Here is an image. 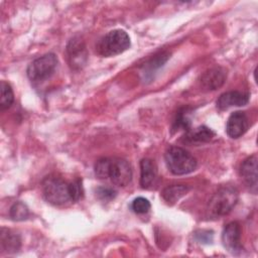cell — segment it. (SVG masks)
<instances>
[{
	"label": "cell",
	"mask_w": 258,
	"mask_h": 258,
	"mask_svg": "<svg viewBox=\"0 0 258 258\" xmlns=\"http://www.w3.org/2000/svg\"><path fill=\"white\" fill-rule=\"evenodd\" d=\"M96 196L105 202H109L116 197V190L109 186H100L96 189Z\"/></svg>",
	"instance_id": "21"
},
{
	"label": "cell",
	"mask_w": 258,
	"mask_h": 258,
	"mask_svg": "<svg viewBox=\"0 0 258 258\" xmlns=\"http://www.w3.org/2000/svg\"><path fill=\"white\" fill-rule=\"evenodd\" d=\"M249 127L247 115L242 111H236L230 115L226 124V132L231 138H239L246 133Z\"/></svg>",
	"instance_id": "9"
},
{
	"label": "cell",
	"mask_w": 258,
	"mask_h": 258,
	"mask_svg": "<svg viewBox=\"0 0 258 258\" xmlns=\"http://www.w3.org/2000/svg\"><path fill=\"white\" fill-rule=\"evenodd\" d=\"M21 239L20 236L6 228H1L0 232V249L4 253H15L20 249Z\"/></svg>",
	"instance_id": "13"
},
{
	"label": "cell",
	"mask_w": 258,
	"mask_h": 258,
	"mask_svg": "<svg viewBox=\"0 0 258 258\" xmlns=\"http://www.w3.org/2000/svg\"><path fill=\"white\" fill-rule=\"evenodd\" d=\"M71 189H72L73 201L74 202L79 201L83 196V187H82L81 181L78 179V180L71 182Z\"/></svg>",
	"instance_id": "23"
},
{
	"label": "cell",
	"mask_w": 258,
	"mask_h": 258,
	"mask_svg": "<svg viewBox=\"0 0 258 258\" xmlns=\"http://www.w3.org/2000/svg\"><path fill=\"white\" fill-rule=\"evenodd\" d=\"M238 197V190L234 186H222L210 199L207 208L208 213L214 218L228 215L236 206Z\"/></svg>",
	"instance_id": "2"
},
{
	"label": "cell",
	"mask_w": 258,
	"mask_h": 258,
	"mask_svg": "<svg viewBox=\"0 0 258 258\" xmlns=\"http://www.w3.org/2000/svg\"><path fill=\"white\" fill-rule=\"evenodd\" d=\"M249 102V94L241 91H230L223 93L217 100V107L220 110H227L230 107L245 106Z\"/></svg>",
	"instance_id": "11"
},
{
	"label": "cell",
	"mask_w": 258,
	"mask_h": 258,
	"mask_svg": "<svg viewBox=\"0 0 258 258\" xmlns=\"http://www.w3.org/2000/svg\"><path fill=\"white\" fill-rule=\"evenodd\" d=\"M67 53L69 63L73 69L79 70L86 64L88 56L87 49L84 41L80 38H74L69 42L67 46Z\"/></svg>",
	"instance_id": "8"
},
{
	"label": "cell",
	"mask_w": 258,
	"mask_h": 258,
	"mask_svg": "<svg viewBox=\"0 0 258 258\" xmlns=\"http://www.w3.org/2000/svg\"><path fill=\"white\" fill-rule=\"evenodd\" d=\"M0 91H1L0 109L5 110L10 108V106L13 104V101H14V95H13L11 86L7 82L2 81L0 84Z\"/></svg>",
	"instance_id": "17"
},
{
	"label": "cell",
	"mask_w": 258,
	"mask_h": 258,
	"mask_svg": "<svg viewBox=\"0 0 258 258\" xmlns=\"http://www.w3.org/2000/svg\"><path fill=\"white\" fill-rule=\"evenodd\" d=\"M157 177V167L149 158H143L140 161V185L143 188L152 186Z\"/></svg>",
	"instance_id": "14"
},
{
	"label": "cell",
	"mask_w": 258,
	"mask_h": 258,
	"mask_svg": "<svg viewBox=\"0 0 258 258\" xmlns=\"http://www.w3.org/2000/svg\"><path fill=\"white\" fill-rule=\"evenodd\" d=\"M257 155L253 154L246 158L240 166V175L246 185L254 194L257 191Z\"/></svg>",
	"instance_id": "10"
},
{
	"label": "cell",
	"mask_w": 258,
	"mask_h": 258,
	"mask_svg": "<svg viewBox=\"0 0 258 258\" xmlns=\"http://www.w3.org/2000/svg\"><path fill=\"white\" fill-rule=\"evenodd\" d=\"M189 125L190 121L187 118L186 114H184V112H179L174 121V128H182L185 130L189 128Z\"/></svg>",
	"instance_id": "22"
},
{
	"label": "cell",
	"mask_w": 258,
	"mask_h": 258,
	"mask_svg": "<svg viewBox=\"0 0 258 258\" xmlns=\"http://www.w3.org/2000/svg\"><path fill=\"white\" fill-rule=\"evenodd\" d=\"M9 215H10V218L14 221H23L28 218L29 211L23 203L17 202L13 204V206L10 208Z\"/></svg>",
	"instance_id": "18"
},
{
	"label": "cell",
	"mask_w": 258,
	"mask_h": 258,
	"mask_svg": "<svg viewBox=\"0 0 258 258\" xmlns=\"http://www.w3.org/2000/svg\"><path fill=\"white\" fill-rule=\"evenodd\" d=\"M227 74L222 68H212L201 76V85L207 90H217L226 81Z\"/></svg>",
	"instance_id": "12"
},
{
	"label": "cell",
	"mask_w": 258,
	"mask_h": 258,
	"mask_svg": "<svg viewBox=\"0 0 258 258\" xmlns=\"http://www.w3.org/2000/svg\"><path fill=\"white\" fill-rule=\"evenodd\" d=\"M131 210L136 214H145L150 210V203L147 199L138 197L134 199L131 203Z\"/></svg>",
	"instance_id": "20"
},
{
	"label": "cell",
	"mask_w": 258,
	"mask_h": 258,
	"mask_svg": "<svg viewBox=\"0 0 258 258\" xmlns=\"http://www.w3.org/2000/svg\"><path fill=\"white\" fill-rule=\"evenodd\" d=\"M166 165L175 175H183L192 172L198 165L197 159L185 149L177 146L168 148L164 154Z\"/></svg>",
	"instance_id": "4"
},
{
	"label": "cell",
	"mask_w": 258,
	"mask_h": 258,
	"mask_svg": "<svg viewBox=\"0 0 258 258\" xmlns=\"http://www.w3.org/2000/svg\"><path fill=\"white\" fill-rule=\"evenodd\" d=\"M111 158L103 157L97 160L95 163V174L99 179H108L109 178V169H110Z\"/></svg>",
	"instance_id": "19"
},
{
	"label": "cell",
	"mask_w": 258,
	"mask_h": 258,
	"mask_svg": "<svg viewBox=\"0 0 258 258\" xmlns=\"http://www.w3.org/2000/svg\"><path fill=\"white\" fill-rule=\"evenodd\" d=\"M57 66V58L53 53H46L34 59L27 68V77L32 82H42L48 79Z\"/></svg>",
	"instance_id": "5"
},
{
	"label": "cell",
	"mask_w": 258,
	"mask_h": 258,
	"mask_svg": "<svg viewBox=\"0 0 258 258\" xmlns=\"http://www.w3.org/2000/svg\"><path fill=\"white\" fill-rule=\"evenodd\" d=\"M44 199L53 206H63L73 201L71 182L54 175L46 176L41 183Z\"/></svg>",
	"instance_id": "1"
},
{
	"label": "cell",
	"mask_w": 258,
	"mask_h": 258,
	"mask_svg": "<svg viewBox=\"0 0 258 258\" xmlns=\"http://www.w3.org/2000/svg\"><path fill=\"white\" fill-rule=\"evenodd\" d=\"M188 189V186L184 184H171L162 190L161 197L168 205H173L185 196Z\"/></svg>",
	"instance_id": "15"
},
{
	"label": "cell",
	"mask_w": 258,
	"mask_h": 258,
	"mask_svg": "<svg viewBox=\"0 0 258 258\" xmlns=\"http://www.w3.org/2000/svg\"><path fill=\"white\" fill-rule=\"evenodd\" d=\"M222 242L231 254L238 255L241 253V227L239 223L231 222L225 226L222 233Z\"/></svg>",
	"instance_id": "7"
},
{
	"label": "cell",
	"mask_w": 258,
	"mask_h": 258,
	"mask_svg": "<svg viewBox=\"0 0 258 258\" xmlns=\"http://www.w3.org/2000/svg\"><path fill=\"white\" fill-rule=\"evenodd\" d=\"M110 180L118 186L127 185L132 178V169L130 163L120 157L111 158L109 169Z\"/></svg>",
	"instance_id": "6"
},
{
	"label": "cell",
	"mask_w": 258,
	"mask_h": 258,
	"mask_svg": "<svg viewBox=\"0 0 258 258\" xmlns=\"http://www.w3.org/2000/svg\"><path fill=\"white\" fill-rule=\"evenodd\" d=\"M130 47V37L122 29H114L106 33L96 44L98 54L109 57L120 54Z\"/></svg>",
	"instance_id": "3"
},
{
	"label": "cell",
	"mask_w": 258,
	"mask_h": 258,
	"mask_svg": "<svg viewBox=\"0 0 258 258\" xmlns=\"http://www.w3.org/2000/svg\"><path fill=\"white\" fill-rule=\"evenodd\" d=\"M215 133L206 126H200L192 131H188L186 139L192 143H204L213 139Z\"/></svg>",
	"instance_id": "16"
}]
</instances>
